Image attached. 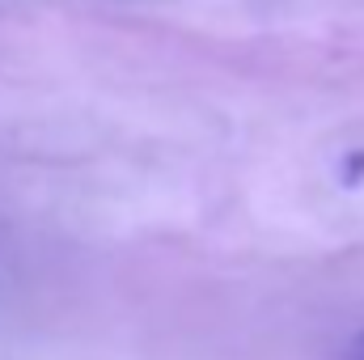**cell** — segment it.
I'll return each mask as SVG.
<instances>
[{"instance_id":"cell-1","label":"cell","mask_w":364,"mask_h":360,"mask_svg":"<svg viewBox=\"0 0 364 360\" xmlns=\"http://www.w3.org/2000/svg\"><path fill=\"white\" fill-rule=\"evenodd\" d=\"M352 360H364V335H356V344H352Z\"/></svg>"}]
</instances>
